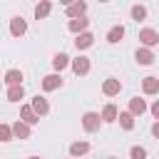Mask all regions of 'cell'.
<instances>
[{
	"label": "cell",
	"instance_id": "6da1fadb",
	"mask_svg": "<svg viewBox=\"0 0 159 159\" xmlns=\"http://www.w3.org/2000/svg\"><path fill=\"white\" fill-rule=\"evenodd\" d=\"M70 67H72V72H75L77 77H84V75H89V70H92V62H89V57H84V55H77L75 60H70Z\"/></svg>",
	"mask_w": 159,
	"mask_h": 159
},
{
	"label": "cell",
	"instance_id": "7a4b0ae2",
	"mask_svg": "<svg viewBox=\"0 0 159 159\" xmlns=\"http://www.w3.org/2000/svg\"><path fill=\"white\" fill-rule=\"evenodd\" d=\"M139 42H142L147 50H152V47L159 45V32H157L154 27H142V30H139Z\"/></svg>",
	"mask_w": 159,
	"mask_h": 159
},
{
	"label": "cell",
	"instance_id": "3957f363",
	"mask_svg": "<svg viewBox=\"0 0 159 159\" xmlns=\"http://www.w3.org/2000/svg\"><path fill=\"white\" fill-rule=\"evenodd\" d=\"M82 127H84V132H89V134L99 132V127H102L99 112H84V114H82Z\"/></svg>",
	"mask_w": 159,
	"mask_h": 159
},
{
	"label": "cell",
	"instance_id": "277c9868",
	"mask_svg": "<svg viewBox=\"0 0 159 159\" xmlns=\"http://www.w3.org/2000/svg\"><path fill=\"white\" fill-rule=\"evenodd\" d=\"M30 109H32L37 117H45V114H50V102H47L42 94H35L32 102H30Z\"/></svg>",
	"mask_w": 159,
	"mask_h": 159
},
{
	"label": "cell",
	"instance_id": "5b68a950",
	"mask_svg": "<svg viewBox=\"0 0 159 159\" xmlns=\"http://www.w3.org/2000/svg\"><path fill=\"white\" fill-rule=\"evenodd\" d=\"M25 32H27V20L20 17V15H15V17L10 20V35H12V37H22Z\"/></svg>",
	"mask_w": 159,
	"mask_h": 159
},
{
	"label": "cell",
	"instance_id": "8992f818",
	"mask_svg": "<svg viewBox=\"0 0 159 159\" xmlns=\"http://www.w3.org/2000/svg\"><path fill=\"white\" fill-rule=\"evenodd\" d=\"M60 87H62V75L52 72V75H45V77H42V89H45V92H55V89H60Z\"/></svg>",
	"mask_w": 159,
	"mask_h": 159
},
{
	"label": "cell",
	"instance_id": "52a82bcc",
	"mask_svg": "<svg viewBox=\"0 0 159 159\" xmlns=\"http://www.w3.org/2000/svg\"><path fill=\"white\" fill-rule=\"evenodd\" d=\"M102 92H104L107 97H117V94L122 92V82H119L117 77H107V80L102 82Z\"/></svg>",
	"mask_w": 159,
	"mask_h": 159
},
{
	"label": "cell",
	"instance_id": "ba28073f",
	"mask_svg": "<svg viewBox=\"0 0 159 159\" xmlns=\"http://www.w3.org/2000/svg\"><path fill=\"white\" fill-rule=\"evenodd\" d=\"M132 117H142L144 112H147V99H142L139 94H134L132 99H129V109H127Z\"/></svg>",
	"mask_w": 159,
	"mask_h": 159
},
{
	"label": "cell",
	"instance_id": "9c48e42d",
	"mask_svg": "<svg viewBox=\"0 0 159 159\" xmlns=\"http://www.w3.org/2000/svg\"><path fill=\"white\" fill-rule=\"evenodd\" d=\"M65 12H67L70 20H75V17H84V12H87V2H67Z\"/></svg>",
	"mask_w": 159,
	"mask_h": 159
},
{
	"label": "cell",
	"instance_id": "30bf717a",
	"mask_svg": "<svg viewBox=\"0 0 159 159\" xmlns=\"http://www.w3.org/2000/svg\"><path fill=\"white\" fill-rule=\"evenodd\" d=\"M142 92L144 94H159V77L157 75H149L142 80Z\"/></svg>",
	"mask_w": 159,
	"mask_h": 159
},
{
	"label": "cell",
	"instance_id": "8fae6325",
	"mask_svg": "<svg viewBox=\"0 0 159 159\" xmlns=\"http://www.w3.org/2000/svg\"><path fill=\"white\" fill-rule=\"evenodd\" d=\"M134 60H137L139 65H144V67H147V65H154L157 55H154L152 50H147V47H139V50L134 52Z\"/></svg>",
	"mask_w": 159,
	"mask_h": 159
},
{
	"label": "cell",
	"instance_id": "7c38bea8",
	"mask_svg": "<svg viewBox=\"0 0 159 159\" xmlns=\"http://www.w3.org/2000/svg\"><path fill=\"white\" fill-rule=\"evenodd\" d=\"M87 27H89V20H87V17H75V20H70V22H67V30H70V32H75V35L87 32Z\"/></svg>",
	"mask_w": 159,
	"mask_h": 159
},
{
	"label": "cell",
	"instance_id": "4fadbf2b",
	"mask_svg": "<svg viewBox=\"0 0 159 159\" xmlns=\"http://www.w3.org/2000/svg\"><path fill=\"white\" fill-rule=\"evenodd\" d=\"M20 122H25L27 127H32V124H37V122H40V117L30 109V104H22V107H20Z\"/></svg>",
	"mask_w": 159,
	"mask_h": 159
},
{
	"label": "cell",
	"instance_id": "5bb4252c",
	"mask_svg": "<svg viewBox=\"0 0 159 159\" xmlns=\"http://www.w3.org/2000/svg\"><path fill=\"white\" fill-rule=\"evenodd\" d=\"M94 45V35L92 32H80L77 37H75V47L77 50H87V47H92Z\"/></svg>",
	"mask_w": 159,
	"mask_h": 159
},
{
	"label": "cell",
	"instance_id": "9a60e30c",
	"mask_svg": "<svg viewBox=\"0 0 159 159\" xmlns=\"http://www.w3.org/2000/svg\"><path fill=\"white\" fill-rule=\"evenodd\" d=\"M117 114H119V109H117L114 104H104L99 119H102V124H112V122H117Z\"/></svg>",
	"mask_w": 159,
	"mask_h": 159
},
{
	"label": "cell",
	"instance_id": "2e32d148",
	"mask_svg": "<svg viewBox=\"0 0 159 159\" xmlns=\"http://www.w3.org/2000/svg\"><path fill=\"white\" fill-rule=\"evenodd\" d=\"M10 132H12V137H15V139H30V127H27L25 122H20V119L10 127Z\"/></svg>",
	"mask_w": 159,
	"mask_h": 159
},
{
	"label": "cell",
	"instance_id": "e0dca14e",
	"mask_svg": "<svg viewBox=\"0 0 159 159\" xmlns=\"http://www.w3.org/2000/svg\"><path fill=\"white\" fill-rule=\"evenodd\" d=\"M87 152H89V142H84V139L70 144V157H72V159H75V157H84Z\"/></svg>",
	"mask_w": 159,
	"mask_h": 159
},
{
	"label": "cell",
	"instance_id": "ac0fdd59",
	"mask_svg": "<svg viewBox=\"0 0 159 159\" xmlns=\"http://www.w3.org/2000/svg\"><path fill=\"white\" fill-rule=\"evenodd\" d=\"M2 82H5L7 87L22 84V72H20V70H7V72H5V77H2Z\"/></svg>",
	"mask_w": 159,
	"mask_h": 159
},
{
	"label": "cell",
	"instance_id": "d6986e66",
	"mask_svg": "<svg viewBox=\"0 0 159 159\" xmlns=\"http://www.w3.org/2000/svg\"><path fill=\"white\" fill-rule=\"evenodd\" d=\"M5 97H7V102H20V99H25V87H22V84H15V87H7V92H5Z\"/></svg>",
	"mask_w": 159,
	"mask_h": 159
},
{
	"label": "cell",
	"instance_id": "ffe728a7",
	"mask_svg": "<svg viewBox=\"0 0 159 159\" xmlns=\"http://www.w3.org/2000/svg\"><path fill=\"white\" fill-rule=\"evenodd\" d=\"M124 25H114V27H109V32H107V42H112V45H117L122 37H124Z\"/></svg>",
	"mask_w": 159,
	"mask_h": 159
},
{
	"label": "cell",
	"instance_id": "44dd1931",
	"mask_svg": "<svg viewBox=\"0 0 159 159\" xmlns=\"http://www.w3.org/2000/svg\"><path fill=\"white\" fill-rule=\"evenodd\" d=\"M52 67H55V72L60 75V72H62L65 67H70V57H67L65 52H57V55L52 57Z\"/></svg>",
	"mask_w": 159,
	"mask_h": 159
},
{
	"label": "cell",
	"instance_id": "7402d4cb",
	"mask_svg": "<svg viewBox=\"0 0 159 159\" xmlns=\"http://www.w3.org/2000/svg\"><path fill=\"white\" fill-rule=\"evenodd\" d=\"M50 12H52V2H47V0H42V2L35 5V17L37 20H45Z\"/></svg>",
	"mask_w": 159,
	"mask_h": 159
},
{
	"label": "cell",
	"instance_id": "603a6c76",
	"mask_svg": "<svg viewBox=\"0 0 159 159\" xmlns=\"http://www.w3.org/2000/svg\"><path fill=\"white\" fill-rule=\"evenodd\" d=\"M117 119H119V127H122L124 132H132V129H134V117H132L129 112H119Z\"/></svg>",
	"mask_w": 159,
	"mask_h": 159
},
{
	"label": "cell",
	"instance_id": "cb8c5ba5",
	"mask_svg": "<svg viewBox=\"0 0 159 159\" xmlns=\"http://www.w3.org/2000/svg\"><path fill=\"white\" fill-rule=\"evenodd\" d=\"M144 17H147V7H144V5H132V20L139 22V20H144Z\"/></svg>",
	"mask_w": 159,
	"mask_h": 159
},
{
	"label": "cell",
	"instance_id": "d4e9b609",
	"mask_svg": "<svg viewBox=\"0 0 159 159\" xmlns=\"http://www.w3.org/2000/svg\"><path fill=\"white\" fill-rule=\"evenodd\" d=\"M129 159H147V149L139 147V144H134V147L129 149Z\"/></svg>",
	"mask_w": 159,
	"mask_h": 159
},
{
	"label": "cell",
	"instance_id": "484cf974",
	"mask_svg": "<svg viewBox=\"0 0 159 159\" xmlns=\"http://www.w3.org/2000/svg\"><path fill=\"white\" fill-rule=\"evenodd\" d=\"M10 139H12L10 124H0V142H10Z\"/></svg>",
	"mask_w": 159,
	"mask_h": 159
},
{
	"label": "cell",
	"instance_id": "4316f807",
	"mask_svg": "<svg viewBox=\"0 0 159 159\" xmlns=\"http://www.w3.org/2000/svg\"><path fill=\"white\" fill-rule=\"evenodd\" d=\"M147 109H149V112H152V117L159 122V99H154V102H152V107H147Z\"/></svg>",
	"mask_w": 159,
	"mask_h": 159
},
{
	"label": "cell",
	"instance_id": "83f0119b",
	"mask_svg": "<svg viewBox=\"0 0 159 159\" xmlns=\"http://www.w3.org/2000/svg\"><path fill=\"white\" fill-rule=\"evenodd\" d=\"M152 134H154V137H159V122H154V124H152Z\"/></svg>",
	"mask_w": 159,
	"mask_h": 159
},
{
	"label": "cell",
	"instance_id": "f1b7e54d",
	"mask_svg": "<svg viewBox=\"0 0 159 159\" xmlns=\"http://www.w3.org/2000/svg\"><path fill=\"white\" fill-rule=\"evenodd\" d=\"M27 159H40V157H27Z\"/></svg>",
	"mask_w": 159,
	"mask_h": 159
},
{
	"label": "cell",
	"instance_id": "f546056e",
	"mask_svg": "<svg viewBox=\"0 0 159 159\" xmlns=\"http://www.w3.org/2000/svg\"><path fill=\"white\" fill-rule=\"evenodd\" d=\"M107 159H117V157H107Z\"/></svg>",
	"mask_w": 159,
	"mask_h": 159
},
{
	"label": "cell",
	"instance_id": "4dcf8cb0",
	"mask_svg": "<svg viewBox=\"0 0 159 159\" xmlns=\"http://www.w3.org/2000/svg\"><path fill=\"white\" fill-rule=\"evenodd\" d=\"M0 84H2V80H0Z\"/></svg>",
	"mask_w": 159,
	"mask_h": 159
}]
</instances>
